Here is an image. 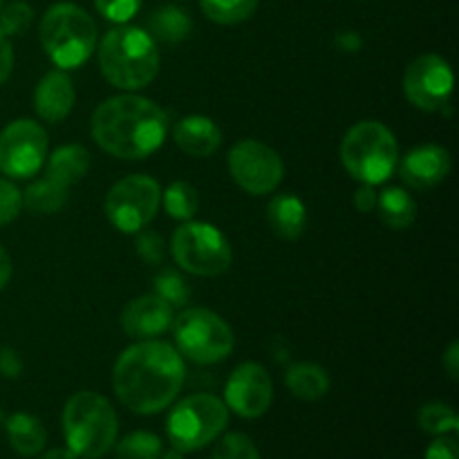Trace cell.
<instances>
[{
	"mask_svg": "<svg viewBox=\"0 0 459 459\" xmlns=\"http://www.w3.org/2000/svg\"><path fill=\"white\" fill-rule=\"evenodd\" d=\"M186 366L178 350L164 341H139L115 363L112 390L117 399L137 415L166 411L182 393Z\"/></svg>",
	"mask_w": 459,
	"mask_h": 459,
	"instance_id": "1",
	"label": "cell"
},
{
	"mask_svg": "<svg viewBox=\"0 0 459 459\" xmlns=\"http://www.w3.org/2000/svg\"><path fill=\"white\" fill-rule=\"evenodd\" d=\"M92 139L119 160H143L164 143L169 117L155 101L139 94H117L94 110Z\"/></svg>",
	"mask_w": 459,
	"mask_h": 459,
	"instance_id": "2",
	"label": "cell"
},
{
	"mask_svg": "<svg viewBox=\"0 0 459 459\" xmlns=\"http://www.w3.org/2000/svg\"><path fill=\"white\" fill-rule=\"evenodd\" d=\"M99 67L108 83L133 92L155 81L160 72V49L146 30L119 25L101 39Z\"/></svg>",
	"mask_w": 459,
	"mask_h": 459,
	"instance_id": "3",
	"label": "cell"
},
{
	"mask_svg": "<svg viewBox=\"0 0 459 459\" xmlns=\"http://www.w3.org/2000/svg\"><path fill=\"white\" fill-rule=\"evenodd\" d=\"M119 433V420L103 394L81 390L63 408V435L76 459H99L112 451Z\"/></svg>",
	"mask_w": 459,
	"mask_h": 459,
	"instance_id": "4",
	"label": "cell"
},
{
	"mask_svg": "<svg viewBox=\"0 0 459 459\" xmlns=\"http://www.w3.org/2000/svg\"><path fill=\"white\" fill-rule=\"evenodd\" d=\"M40 43L61 70L83 65L97 49L99 31L94 18L74 3H56L40 18Z\"/></svg>",
	"mask_w": 459,
	"mask_h": 459,
	"instance_id": "5",
	"label": "cell"
},
{
	"mask_svg": "<svg viewBox=\"0 0 459 459\" xmlns=\"http://www.w3.org/2000/svg\"><path fill=\"white\" fill-rule=\"evenodd\" d=\"M341 160L345 170L361 184H384L397 169V137L381 121H359L345 133Z\"/></svg>",
	"mask_w": 459,
	"mask_h": 459,
	"instance_id": "6",
	"label": "cell"
},
{
	"mask_svg": "<svg viewBox=\"0 0 459 459\" xmlns=\"http://www.w3.org/2000/svg\"><path fill=\"white\" fill-rule=\"evenodd\" d=\"M175 350L197 366H213L233 352L236 336L220 314L206 307L184 309L173 318Z\"/></svg>",
	"mask_w": 459,
	"mask_h": 459,
	"instance_id": "7",
	"label": "cell"
},
{
	"mask_svg": "<svg viewBox=\"0 0 459 459\" xmlns=\"http://www.w3.org/2000/svg\"><path fill=\"white\" fill-rule=\"evenodd\" d=\"M229 408L215 394L200 393L175 403L166 420V435L182 453L200 451L227 430Z\"/></svg>",
	"mask_w": 459,
	"mask_h": 459,
	"instance_id": "8",
	"label": "cell"
},
{
	"mask_svg": "<svg viewBox=\"0 0 459 459\" xmlns=\"http://www.w3.org/2000/svg\"><path fill=\"white\" fill-rule=\"evenodd\" d=\"M170 254L179 269L193 276L213 278L231 267V245L218 227L206 222H184L175 229Z\"/></svg>",
	"mask_w": 459,
	"mask_h": 459,
	"instance_id": "9",
	"label": "cell"
},
{
	"mask_svg": "<svg viewBox=\"0 0 459 459\" xmlns=\"http://www.w3.org/2000/svg\"><path fill=\"white\" fill-rule=\"evenodd\" d=\"M161 188L148 175H128L119 179L106 195V215L121 233H137L155 220L160 211Z\"/></svg>",
	"mask_w": 459,
	"mask_h": 459,
	"instance_id": "10",
	"label": "cell"
},
{
	"mask_svg": "<svg viewBox=\"0 0 459 459\" xmlns=\"http://www.w3.org/2000/svg\"><path fill=\"white\" fill-rule=\"evenodd\" d=\"M229 170L242 191L249 195H267L281 186L285 164L281 155L258 139H242L229 151Z\"/></svg>",
	"mask_w": 459,
	"mask_h": 459,
	"instance_id": "11",
	"label": "cell"
},
{
	"mask_svg": "<svg viewBox=\"0 0 459 459\" xmlns=\"http://www.w3.org/2000/svg\"><path fill=\"white\" fill-rule=\"evenodd\" d=\"M48 133L39 121L16 119L0 133V173L27 179L48 161Z\"/></svg>",
	"mask_w": 459,
	"mask_h": 459,
	"instance_id": "12",
	"label": "cell"
},
{
	"mask_svg": "<svg viewBox=\"0 0 459 459\" xmlns=\"http://www.w3.org/2000/svg\"><path fill=\"white\" fill-rule=\"evenodd\" d=\"M453 83H455V76L446 58L437 54H424L406 67L403 94L420 110L437 112L451 99Z\"/></svg>",
	"mask_w": 459,
	"mask_h": 459,
	"instance_id": "13",
	"label": "cell"
},
{
	"mask_svg": "<svg viewBox=\"0 0 459 459\" xmlns=\"http://www.w3.org/2000/svg\"><path fill=\"white\" fill-rule=\"evenodd\" d=\"M273 402V384L260 363H240L224 385V403L245 420H258Z\"/></svg>",
	"mask_w": 459,
	"mask_h": 459,
	"instance_id": "14",
	"label": "cell"
},
{
	"mask_svg": "<svg viewBox=\"0 0 459 459\" xmlns=\"http://www.w3.org/2000/svg\"><path fill=\"white\" fill-rule=\"evenodd\" d=\"M397 164L403 184L417 188V191H424V188L437 186L448 178L453 161L446 148L437 146V143H424V146L408 151L406 157Z\"/></svg>",
	"mask_w": 459,
	"mask_h": 459,
	"instance_id": "15",
	"label": "cell"
},
{
	"mask_svg": "<svg viewBox=\"0 0 459 459\" xmlns=\"http://www.w3.org/2000/svg\"><path fill=\"white\" fill-rule=\"evenodd\" d=\"M173 307L157 294L139 296L126 305L121 314V330L137 341L161 336L173 325Z\"/></svg>",
	"mask_w": 459,
	"mask_h": 459,
	"instance_id": "16",
	"label": "cell"
},
{
	"mask_svg": "<svg viewBox=\"0 0 459 459\" xmlns=\"http://www.w3.org/2000/svg\"><path fill=\"white\" fill-rule=\"evenodd\" d=\"M74 83L65 70H52L39 81L34 92V108L48 124H58L74 108Z\"/></svg>",
	"mask_w": 459,
	"mask_h": 459,
	"instance_id": "17",
	"label": "cell"
},
{
	"mask_svg": "<svg viewBox=\"0 0 459 459\" xmlns=\"http://www.w3.org/2000/svg\"><path fill=\"white\" fill-rule=\"evenodd\" d=\"M173 139L186 155L209 157L222 146V130L209 117L188 115L173 126Z\"/></svg>",
	"mask_w": 459,
	"mask_h": 459,
	"instance_id": "18",
	"label": "cell"
},
{
	"mask_svg": "<svg viewBox=\"0 0 459 459\" xmlns=\"http://www.w3.org/2000/svg\"><path fill=\"white\" fill-rule=\"evenodd\" d=\"M267 220L272 231L282 240H299L307 229V209L303 200L282 193L276 195L267 206Z\"/></svg>",
	"mask_w": 459,
	"mask_h": 459,
	"instance_id": "19",
	"label": "cell"
},
{
	"mask_svg": "<svg viewBox=\"0 0 459 459\" xmlns=\"http://www.w3.org/2000/svg\"><path fill=\"white\" fill-rule=\"evenodd\" d=\"M4 433H7L9 446L21 457L39 455L48 444V433H45L43 424L39 417L30 415V412H13L12 417H7Z\"/></svg>",
	"mask_w": 459,
	"mask_h": 459,
	"instance_id": "20",
	"label": "cell"
},
{
	"mask_svg": "<svg viewBox=\"0 0 459 459\" xmlns=\"http://www.w3.org/2000/svg\"><path fill=\"white\" fill-rule=\"evenodd\" d=\"M285 384L290 393L300 402H318L330 390V375L318 363L300 361L290 366L285 375Z\"/></svg>",
	"mask_w": 459,
	"mask_h": 459,
	"instance_id": "21",
	"label": "cell"
},
{
	"mask_svg": "<svg viewBox=\"0 0 459 459\" xmlns=\"http://www.w3.org/2000/svg\"><path fill=\"white\" fill-rule=\"evenodd\" d=\"M90 169V152L88 148L79 143L61 146L49 155L48 160V178L56 179L63 186H74L76 182L85 178Z\"/></svg>",
	"mask_w": 459,
	"mask_h": 459,
	"instance_id": "22",
	"label": "cell"
},
{
	"mask_svg": "<svg viewBox=\"0 0 459 459\" xmlns=\"http://www.w3.org/2000/svg\"><path fill=\"white\" fill-rule=\"evenodd\" d=\"M377 211L385 227L394 229V231H403L411 227L417 218V204L412 200L411 193H406L399 186L384 188L377 195Z\"/></svg>",
	"mask_w": 459,
	"mask_h": 459,
	"instance_id": "23",
	"label": "cell"
},
{
	"mask_svg": "<svg viewBox=\"0 0 459 459\" xmlns=\"http://www.w3.org/2000/svg\"><path fill=\"white\" fill-rule=\"evenodd\" d=\"M191 30L193 21L188 18V13L175 4H164L148 18V34L161 43H182L191 34Z\"/></svg>",
	"mask_w": 459,
	"mask_h": 459,
	"instance_id": "24",
	"label": "cell"
},
{
	"mask_svg": "<svg viewBox=\"0 0 459 459\" xmlns=\"http://www.w3.org/2000/svg\"><path fill=\"white\" fill-rule=\"evenodd\" d=\"M67 193L70 188L45 175L43 179L27 186V191L22 193V204L34 213H56L67 204Z\"/></svg>",
	"mask_w": 459,
	"mask_h": 459,
	"instance_id": "25",
	"label": "cell"
},
{
	"mask_svg": "<svg viewBox=\"0 0 459 459\" xmlns=\"http://www.w3.org/2000/svg\"><path fill=\"white\" fill-rule=\"evenodd\" d=\"M200 7L218 25H238L254 16L258 0H200Z\"/></svg>",
	"mask_w": 459,
	"mask_h": 459,
	"instance_id": "26",
	"label": "cell"
},
{
	"mask_svg": "<svg viewBox=\"0 0 459 459\" xmlns=\"http://www.w3.org/2000/svg\"><path fill=\"white\" fill-rule=\"evenodd\" d=\"M161 202H164L166 213L182 222L195 218L197 209H200V195H197L195 186H191L188 182L169 184V188L161 191Z\"/></svg>",
	"mask_w": 459,
	"mask_h": 459,
	"instance_id": "27",
	"label": "cell"
},
{
	"mask_svg": "<svg viewBox=\"0 0 459 459\" xmlns=\"http://www.w3.org/2000/svg\"><path fill=\"white\" fill-rule=\"evenodd\" d=\"M417 424H420V429L424 430V433L437 437V435L455 433L459 429V417L448 403L433 402L421 406L420 415H417Z\"/></svg>",
	"mask_w": 459,
	"mask_h": 459,
	"instance_id": "28",
	"label": "cell"
},
{
	"mask_svg": "<svg viewBox=\"0 0 459 459\" xmlns=\"http://www.w3.org/2000/svg\"><path fill=\"white\" fill-rule=\"evenodd\" d=\"M161 453V439L148 430H134L117 444V459H160Z\"/></svg>",
	"mask_w": 459,
	"mask_h": 459,
	"instance_id": "29",
	"label": "cell"
},
{
	"mask_svg": "<svg viewBox=\"0 0 459 459\" xmlns=\"http://www.w3.org/2000/svg\"><path fill=\"white\" fill-rule=\"evenodd\" d=\"M155 285V294L161 300L170 305V307H184L191 299V290H188V282L184 281V276L175 269H161L160 273L152 281Z\"/></svg>",
	"mask_w": 459,
	"mask_h": 459,
	"instance_id": "30",
	"label": "cell"
},
{
	"mask_svg": "<svg viewBox=\"0 0 459 459\" xmlns=\"http://www.w3.org/2000/svg\"><path fill=\"white\" fill-rule=\"evenodd\" d=\"M211 459H260V453L247 435L229 433L220 435Z\"/></svg>",
	"mask_w": 459,
	"mask_h": 459,
	"instance_id": "31",
	"label": "cell"
},
{
	"mask_svg": "<svg viewBox=\"0 0 459 459\" xmlns=\"http://www.w3.org/2000/svg\"><path fill=\"white\" fill-rule=\"evenodd\" d=\"M31 21H34V9L25 0H13V3L0 7V31L4 36L25 34Z\"/></svg>",
	"mask_w": 459,
	"mask_h": 459,
	"instance_id": "32",
	"label": "cell"
},
{
	"mask_svg": "<svg viewBox=\"0 0 459 459\" xmlns=\"http://www.w3.org/2000/svg\"><path fill=\"white\" fill-rule=\"evenodd\" d=\"M22 209V193L12 179L0 178V227L18 218Z\"/></svg>",
	"mask_w": 459,
	"mask_h": 459,
	"instance_id": "33",
	"label": "cell"
},
{
	"mask_svg": "<svg viewBox=\"0 0 459 459\" xmlns=\"http://www.w3.org/2000/svg\"><path fill=\"white\" fill-rule=\"evenodd\" d=\"M134 247H137V254L143 263L148 264L164 263L166 245L164 240H161L160 233H152V231H146V229H142V231H137V242H134Z\"/></svg>",
	"mask_w": 459,
	"mask_h": 459,
	"instance_id": "34",
	"label": "cell"
},
{
	"mask_svg": "<svg viewBox=\"0 0 459 459\" xmlns=\"http://www.w3.org/2000/svg\"><path fill=\"white\" fill-rule=\"evenodd\" d=\"M94 7L112 22H128L142 7V0H94Z\"/></svg>",
	"mask_w": 459,
	"mask_h": 459,
	"instance_id": "35",
	"label": "cell"
},
{
	"mask_svg": "<svg viewBox=\"0 0 459 459\" xmlns=\"http://www.w3.org/2000/svg\"><path fill=\"white\" fill-rule=\"evenodd\" d=\"M426 459H459L457 439L453 435H437L426 451Z\"/></svg>",
	"mask_w": 459,
	"mask_h": 459,
	"instance_id": "36",
	"label": "cell"
},
{
	"mask_svg": "<svg viewBox=\"0 0 459 459\" xmlns=\"http://www.w3.org/2000/svg\"><path fill=\"white\" fill-rule=\"evenodd\" d=\"M22 372V359L21 354L16 352L9 345H3L0 348V377L4 379H18Z\"/></svg>",
	"mask_w": 459,
	"mask_h": 459,
	"instance_id": "37",
	"label": "cell"
},
{
	"mask_svg": "<svg viewBox=\"0 0 459 459\" xmlns=\"http://www.w3.org/2000/svg\"><path fill=\"white\" fill-rule=\"evenodd\" d=\"M13 67V49L12 43H9V36H4L0 31V85L9 79Z\"/></svg>",
	"mask_w": 459,
	"mask_h": 459,
	"instance_id": "38",
	"label": "cell"
},
{
	"mask_svg": "<svg viewBox=\"0 0 459 459\" xmlns=\"http://www.w3.org/2000/svg\"><path fill=\"white\" fill-rule=\"evenodd\" d=\"M377 195H379V193L375 191V186L363 184V186L354 193V206H357V211H361V213H370V211H375Z\"/></svg>",
	"mask_w": 459,
	"mask_h": 459,
	"instance_id": "39",
	"label": "cell"
},
{
	"mask_svg": "<svg viewBox=\"0 0 459 459\" xmlns=\"http://www.w3.org/2000/svg\"><path fill=\"white\" fill-rule=\"evenodd\" d=\"M442 363H444V370L448 372V377H451L453 381H457V377H459V343L457 341H453V343L448 345Z\"/></svg>",
	"mask_w": 459,
	"mask_h": 459,
	"instance_id": "40",
	"label": "cell"
},
{
	"mask_svg": "<svg viewBox=\"0 0 459 459\" xmlns=\"http://www.w3.org/2000/svg\"><path fill=\"white\" fill-rule=\"evenodd\" d=\"M336 45H339L343 52H359L363 45V40L357 31H343V34L336 36Z\"/></svg>",
	"mask_w": 459,
	"mask_h": 459,
	"instance_id": "41",
	"label": "cell"
},
{
	"mask_svg": "<svg viewBox=\"0 0 459 459\" xmlns=\"http://www.w3.org/2000/svg\"><path fill=\"white\" fill-rule=\"evenodd\" d=\"M12 278V258H9L7 251L0 247V290H4Z\"/></svg>",
	"mask_w": 459,
	"mask_h": 459,
	"instance_id": "42",
	"label": "cell"
},
{
	"mask_svg": "<svg viewBox=\"0 0 459 459\" xmlns=\"http://www.w3.org/2000/svg\"><path fill=\"white\" fill-rule=\"evenodd\" d=\"M39 459H76L74 453L70 451V448H49V451H40L39 453Z\"/></svg>",
	"mask_w": 459,
	"mask_h": 459,
	"instance_id": "43",
	"label": "cell"
},
{
	"mask_svg": "<svg viewBox=\"0 0 459 459\" xmlns=\"http://www.w3.org/2000/svg\"><path fill=\"white\" fill-rule=\"evenodd\" d=\"M160 459H184V453L178 451V448H170V451L161 453Z\"/></svg>",
	"mask_w": 459,
	"mask_h": 459,
	"instance_id": "44",
	"label": "cell"
},
{
	"mask_svg": "<svg viewBox=\"0 0 459 459\" xmlns=\"http://www.w3.org/2000/svg\"><path fill=\"white\" fill-rule=\"evenodd\" d=\"M0 421H4V415H3V411H0Z\"/></svg>",
	"mask_w": 459,
	"mask_h": 459,
	"instance_id": "45",
	"label": "cell"
},
{
	"mask_svg": "<svg viewBox=\"0 0 459 459\" xmlns=\"http://www.w3.org/2000/svg\"><path fill=\"white\" fill-rule=\"evenodd\" d=\"M0 7H3V0H0Z\"/></svg>",
	"mask_w": 459,
	"mask_h": 459,
	"instance_id": "46",
	"label": "cell"
}]
</instances>
